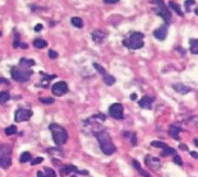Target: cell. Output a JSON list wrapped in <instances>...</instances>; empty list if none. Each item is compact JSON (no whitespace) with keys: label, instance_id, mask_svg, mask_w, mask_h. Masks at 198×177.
Returning a JSON list of instances; mask_svg holds the SVG:
<instances>
[{"label":"cell","instance_id":"24","mask_svg":"<svg viewBox=\"0 0 198 177\" xmlns=\"http://www.w3.org/2000/svg\"><path fill=\"white\" fill-rule=\"evenodd\" d=\"M169 7H170L173 10H175V12H176L178 14H179V15H183V12L180 10V7L175 2H170V3H169Z\"/></svg>","mask_w":198,"mask_h":177},{"label":"cell","instance_id":"43","mask_svg":"<svg viewBox=\"0 0 198 177\" xmlns=\"http://www.w3.org/2000/svg\"><path fill=\"white\" fill-rule=\"evenodd\" d=\"M78 172V171H77ZM78 174H82V176H88V171H79Z\"/></svg>","mask_w":198,"mask_h":177},{"label":"cell","instance_id":"42","mask_svg":"<svg viewBox=\"0 0 198 177\" xmlns=\"http://www.w3.org/2000/svg\"><path fill=\"white\" fill-rule=\"evenodd\" d=\"M104 2H105L106 4H115V3L119 2V0H104Z\"/></svg>","mask_w":198,"mask_h":177},{"label":"cell","instance_id":"7","mask_svg":"<svg viewBox=\"0 0 198 177\" xmlns=\"http://www.w3.org/2000/svg\"><path fill=\"white\" fill-rule=\"evenodd\" d=\"M51 91L54 93V96H64L68 93V84L64 82V81H60V82H56L52 87H51Z\"/></svg>","mask_w":198,"mask_h":177},{"label":"cell","instance_id":"25","mask_svg":"<svg viewBox=\"0 0 198 177\" xmlns=\"http://www.w3.org/2000/svg\"><path fill=\"white\" fill-rule=\"evenodd\" d=\"M5 135H8V136H10V135H14L15 133H17V126L15 125H10V126H8L7 129H5Z\"/></svg>","mask_w":198,"mask_h":177},{"label":"cell","instance_id":"12","mask_svg":"<svg viewBox=\"0 0 198 177\" xmlns=\"http://www.w3.org/2000/svg\"><path fill=\"white\" fill-rule=\"evenodd\" d=\"M146 161V164L148 166V167H151L153 171H156V169H158L160 168V161H158V158H152V157H147V158L145 159Z\"/></svg>","mask_w":198,"mask_h":177},{"label":"cell","instance_id":"22","mask_svg":"<svg viewBox=\"0 0 198 177\" xmlns=\"http://www.w3.org/2000/svg\"><path fill=\"white\" fill-rule=\"evenodd\" d=\"M31 159H32V157H31V153H30V152H23V153H22V155H21V158H19L21 163L30 162Z\"/></svg>","mask_w":198,"mask_h":177},{"label":"cell","instance_id":"48","mask_svg":"<svg viewBox=\"0 0 198 177\" xmlns=\"http://www.w3.org/2000/svg\"><path fill=\"white\" fill-rule=\"evenodd\" d=\"M0 34H2V32H0Z\"/></svg>","mask_w":198,"mask_h":177},{"label":"cell","instance_id":"28","mask_svg":"<svg viewBox=\"0 0 198 177\" xmlns=\"http://www.w3.org/2000/svg\"><path fill=\"white\" fill-rule=\"evenodd\" d=\"M151 145H152V147H155V148H161V149H164L165 147H168V145H166V143L158 142V140H155V142H152V143H151Z\"/></svg>","mask_w":198,"mask_h":177},{"label":"cell","instance_id":"35","mask_svg":"<svg viewBox=\"0 0 198 177\" xmlns=\"http://www.w3.org/2000/svg\"><path fill=\"white\" fill-rule=\"evenodd\" d=\"M195 4V0H185V9L187 12H189V7Z\"/></svg>","mask_w":198,"mask_h":177},{"label":"cell","instance_id":"33","mask_svg":"<svg viewBox=\"0 0 198 177\" xmlns=\"http://www.w3.org/2000/svg\"><path fill=\"white\" fill-rule=\"evenodd\" d=\"M40 101H41L42 103L50 105V103H52V102H54V98H51V97H49V98H40Z\"/></svg>","mask_w":198,"mask_h":177},{"label":"cell","instance_id":"16","mask_svg":"<svg viewBox=\"0 0 198 177\" xmlns=\"http://www.w3.org/2000/svg\"><path fill=\"white\" fill-rule=\"evenodd\" d=\"M12 164V159L10 155H2L0 157V168H9Z\"/></svg>","mask_w":198,"mask_h":177},{"label":"cell","instance_id":"18","mask_svg":"<svg viewBox=\"0 0 198 177\" xmlns=\"http://www.w3.org/2000/svg\"><path fill=\"white\" fill-rule=\"evenodd\" d=\"M33 46L36 49H44L47 46V42L42 40V38H36V40H33Z\"/></svg>","mask_w":198,"mask_h":177},{"label":"cell","instance_id":"5","mask_svg":"<svg viewBox=\"0 0 198 177\" xmlns=\"http://www.w3.org/2000/svg\"><path fill=\"white\" fill-rule=\"evenodd\" d=\"M151 3L157 7L156 10H155V13H156L157 15H160L161 18H164L165 22L169 23L170 19H171V13H170V10L166 8V4H165L164 0H151Z\"/></svg>","mask_w":198,"mask_h":177},{"label":"cell","instance_id":"13","mask_svg":"<svg viewBox=\"0 0 198 177\" xmlns=\"http://www.w3.org/2000/svg\"><path fill=\"white\" fill-rule=\"evenodd\" d=\"M173 88H174L178 93H182V94H187V93H189V92L192 91V88H190V87H187V86H184V84H182V83L174 84V86H173Z\"/></svg>","mask_w":198,"mask_h":177},{"label":"cell","instance_id":"27","mask_svg":"<svg viewBox=\"0 0 198 177\" xmlns=\"http://www.w3.org/2000/svg\"><path fill=\"white\" fill-rule=\"evenodd\" d=\"M0 154L2 155H9L10 154V148L8 147V145H2L0 144Z\"/></svg>","mask_w":198,"mask_h":177},{"label":"cell","instance_id":"2","mask_svg":"<svg viewBox=\"0 0 198 177\" xmlns=\"http://www.w3.org/2000/svg\"><path fill=\"white\" fill-rule=\"evenodd\" d=\"M50 131H51V135H52V139H54V143L56 145H63L67 143L68 140V131L59 124H50L49 126Z\"/></svg>","mask_w":198,"mask_h":177},{"label":"cell","instance_id":"1","mask_svg":"<svg viewBox=\"0 0 198 177\" xmlns=\"http://www.w3.org/2000/svg\"><path fill=\"white\" fill-rule=\"evenodd\" d=\"M95 136H96L98 144H100V148H101V150H102L104 154L111 155V154L115 153L116 148H115V145L113 144V140H111L109 133H106L105 130L95 131Z\"/></svg>","mask_w":198,"mask_h":177},{"label":"cell","instance_id":"6","mask_svg":"<svg viewBox=\"0 0 198 177\" xmlns=\"http://www.w3.org/2000/svg\"><path fill=\"white\" fill-rule=\"evenodd\" d=\"M32 111L28 110V108H18L15 115H14V120L15 122H23V121H27L32 117Z\"/></svg>","mask_w":198,"mask_h":177},{"label":"cell","instance_id":"31","mask_svg":"<svg viewBox=\"0 0 198 177\" xmlns=\"http://www.w3.org/2000/svg\"><path fill=\"white\" fill-rule=\"evenodd\" d=\"M13 46H14V47L21 46V42H19V34H18V32H14V41H13Z\"/></svg>","mask_w":198,"mask_h":177},{"label":"cell","instance_id":"11","mask_svg":"<svg viewBox=\"0 0 198 177\" xmlns=\"http://www.w3.org/2000/svg\"><path fill=\"white\" fill-rule=\"evenodd\" d=\"M152 102H153V98L146 96V97H142V98H141L140 102H138V105H140V107H142V108L151 110V107H152Z\"/></svg>","mask_w":198,"mask_h":177},{"label":"cell","instance_id":"17","mask_svg":"<svg viewBox=\"0 0 198 177\" xmlns=\"http://www.w3.org/2000/svg\"><path fill=\"white\" fill-rule=\"evenodd\" d=\"M182 131V129L179 126H176V125H171L170 126V130H169V134L174 138V139H178L179 140V133Z\"/></svg>","mask_w":198,"mask_h":177},{"label":"cell","instance_id":"21","mask_svg":"<svg viewBox=\"0 0 198 177\" xmlns=\"http://www.w3.org/2000/svg\"><path fill=\"white\" fill-rule=\"evenodd\" d=\"M189 44H190V52L192 54H198V41L197 40H194V38H192V40L189 41Z\"/></svg>","mask_w":198,"mask_h":177},{"label":"cell","instance_id":"3","mask_svg":"<svg viewBox=\"0 0 198 177\" xmlns=\"http://www.w3.org/2000/svg\"><path fill=\"white\" fill-rule=\"evenodd\" d=\"M145 34L142 32H133L127 40H124V46H127L129 50H138V49H142L145 42Z\"/></svg>","mask_w":198,"mask_h":177},{"label":"cell","instance_id":"9","mask_svg":"<svg viewBox=\"0 0 198 177\" xmlns=\"http://www.w3.org/2000/svg\"><path fill=\"white\" fill-rule=\"evenodd\" d=\"M105 37H106V32H104L102 29H96L92 32V40L96 44H101Z\"/></svg>","mask_w":198,"mask_h":177},{"label":"cell","instance_id":"15","mask_svg":"<svg viewBox=\"0 0 198 177\" xmlns=\"http://www.w3.org/2000/svg\"><path fill=\"white\" fill-rule=\"evenodd\" d=\"M36 63L35 60H32V59H25L22 57L21 60H19V68H23V69H28L31 66H33Z\"/></svg>","mask_w":198,"mask_h":177},{"label":"cell","instance_id":"38","mask_svg":"<svg viewBox=\"0 0 198 177\" xmlns=\"http://www.w3.org/2000/svg\"><path fill=\"white\" fill-rule=\"evenodd\" d=\"M130 140H132V145H137V136H135V134H130Z\"/></svg>","mask_w":198,"mask_h":177},{"label":"cell","instance_id":"46","mask_svg":"<svg viewBox=\"0 0 198 177\" xmlns=\"http://www.w3.org/2000/svg\"><path fill=\"white\" fill-rule=\"evenodd\" d=\"M3 83H8V81L4 79V78H0V84H3Z\"/></svg>","mask_w":198,"mask_h":177},{"label":"cell","instance_id":"40","mask_svg":"<svg viewBox=\"0 0 198 177\" xmlns=\"http://www.w3.org/2000/svg\"><path fill=\"white\" fill-rule=\"evenodd\" d=\"M37 177H49V176H47L44 171H38V172H37Z\"/></svg>","mask_w":198,"mask_h":177},{"label":"cell","instance_id":"44","mask_svg":"<svg viewBox=\"0 0 198 177\" xmlns=\"http://www.w3.org/2000/svg\"><path fill=\"white\" fill-rule=\"evenodd\" d=\"M130 100H132V101H135V100H137V94H135V93H132V94H130Z\"/></svg>","mask_w":198,"mask_h":177},{"label":"cell","instance_id":"4","mask_svg":"<svg viewBox=\"0 0 198 177\" xmlns=\"http://www.w3.org/2000/svg\"><path fill=\"white\" fill-rule=\"evenodd\" d=\"M10 71H12V78L15 82H19V83L28 82L32 75V71L30 69H23V68H18V66L12 68Z\"/></svg>","mask_w":198,"mask_h":177},{"label":"cell","instance_id":"23","mask_svg":"<svg viewBox=\"0 0 198 177\" xmlns=\"http://www.w3.org/2000/svg\"><path fill=\"white\" fill-rule=\"evenodd\" d=\"M104 83L106 86H113L115 83V78L113 75H109V74H105L104 75Z\"/></svg>","mask_w":198,"mask_h":177},{"label":"cell","instance_id":"10","mask_svg":"<svg viewBox=\"0 0 198 177\" xmlns=\"http://www.w3.org/2000/svg\"><path fill=\"white\" fill-rule=\"evenodd\" d=\"M153 36L157 38V40H160V41L165 40L166 36H168V28H166V26H161V27H158V28L153 32Z\"/></svg>","mask_w":198,"mask_h":177},{"label":"cell","instance_id":"26","mask_svg":"<svg viewBox=\"0 0 198 177\" xmlns=\"http://www.w3.org/2000/svg\"><path fill=\"white\" fill-rule=\"evenodd\" d=\"M176 152L173 149V148H169V147H165L164 149H162V153H161V155L162 157H166V155H173V154H175Z\"/></svg>","mask_w":198,"mask_h":177},{"label":"cell","instance_id":"36","mask_svg":"<svg viewBox=\"0 0 198 177\" xmlns=\"http://www.w3.org/2000/svg\"><path fill=\"white\" fill-rule=\"evenodd\" d=\"M40 74H41L42 76H45V79H46V81H52V79H55V78H56V75H55V74H54V75H46L44 71H41Z\"/></svg>","mask_w":198,"mask_h":177},{"label":"cell","instance_id":"37","mask_svg":"<svg viewBox=\"0 0 198 177\" xmlns=\"http://www.w3.org/2000/svg\"><path fill=\"white\" fill-rule=\"evenodd\" d=\"M49 57H50V59H56V57H58V52L54 51V50H50V51H49Z\"/></svg>","mask_w":198,"mask_h":177},{"label":"cell","instance_id":"14","mask_svg":"<svg viewBox=\"0 0 198 177\" xmlns=\"http://www.w3.org/2000/svg\"><path fill=\"white\" fill-rule=\"evenodd\" d=\"M77 171H78V169H77V167H75V166L67 164V166L62 167V169H60V174H62V176H68V174L74 173V172H77Z\"/></svg>","mask_w":198,"mask_h":177},{"label":"cell","instance_id":"41","mask_svg":"<svg viewBox=\"0 0 198 177\" xmlns=\"http://www.w3.org/2000/svg\"><path fill=\"white\" fill-rule=\"evenodd\" d=\"M41 29H42V24H36V26H35V31H36V32H40Z\"/></svg>","mask_w":198,"mask_h":177},{"label":"cell","instance_id":"30","mask_svg":"<svg viewBox=\"0 0 198 177\" xmlns=\"http://www.w3.org/2000/svg\"><path fill=\"white\" fill-rule=\"evenodd\" d=\"M42 162H44V158H42V157H36V158L31 159V164H32V166L40 164V163H42Z\"/></svg>","mask_w":198,"mask_h":177},{"label":"cell","instance_id":"45","mask_svg":"<svg viewBox=\"0 0 198 177\" xmlns=\"http://www.w3.org/2000/svg\"><path fill=\"white\" fill-rule=\"evenodd\" d=\"M190 155L193 157V158H198V154H197V152H190Z\"/></svg>","mask_w":198,"mask_h":177},{"label":"cell","instance_id":"8","mask_svg":"<svg viewBox=\"0 0 198 177\" xmlns=\"http://www.w3.org/2000/svg\"><path fill=\"white\" fill-rule=\"evenodd\" d=\"M123 105L122 103H113L110 107H109V113L111 117H114V119H118L120 120L123 119Z\"/></svg>","mask_w":198,"mask_h":177},{"label":"cell","instance_id":"34","mask_svg":"<svg viewBox=\"0 0 198 177\" xmlns=\"http://www.w3.org/2000/svg\"><path fill=\"white\" fill-rule=\"evenodd\" d=\"M174 162L178 164V166H183V161H182V158H180V157L179 155H174Z\"/></svg>","mask_w":198,"mask_h":177},{"label":"cell","instance_id":"47","mask_svg":"<svg viewBox=\"0 0 198 177\" xmlns=\"http://www.w3.org/2000/svg\"><path fill=\"white\" fill-rule=\"evenodd\" d=\"M180 149H183V150H187V149H188V147H187V145H184V144H180Z\"/></svg>","mask_w":198,"mask_h":177},{"label":"cell","instance_id":"19","mask_svg":"<svg viewBox=\"0 0 198 177\" xmlns=\"http://www.w3.org/2000/svg\"><path fill=\"white\" fill-rule=\"evenodd\" d=\"M10 100V94H9V92H7V91H3V92H0V103H5V102H8Z\"/></svg>","mask_w":198,"mask_h":177},{"label":"cell","instance_id":"20","mask_svg":"<svg viewBox=\"0 0 198 177\" xmlns=\"http://www.w3.org/2000/svg\"><path fill=\"white\" fill-rule=\"evenodd\" d=\"M72 24L77 28H82L83 27V21H82V18H79V17H73L72 18Z\"/></svg>","mask_w":198,"mask_h":177},{"label":"cell","instance_id":"39","mask_svg":"<svg viewBox=\"0 0 198 177\" xmlns=\"http://www.w3.org/2000/svg\"><path fill=\"white\" fill-rule=\"evenodd\" d=\"M132 163H133V167H134L135 169H138V171L141 169V166H140V162H138V161H133Z\"/></svg>","mask_w":198,"mask_h":177},{"label":"cell","instance_id":"29","mask_svg":"<svg viewBox=\"0 0 198 177\" xmlns=\"http://www.w3.org/2000/svg\"><path fill=\"white\" fill-rule=\"evenodd\" d=\"M93 68L100 73V74H102V75H105L106 74V70H105V68H102L100 64H97V63H93Z\"/></svg>","mask_w":198,"mask_h":177},{"label":"cell","instance_id":"32","mask_svg":"<svg viewBox=\"0 0 198 177\" xmlns=\"http://www.w3.org/2000/svg\"><path fill=\"white\" fill-rule=\"evenodd\" d=\"M44 172H45L49 177H56L55 171H54V169H51V168H44Z\"/></svg>","mask_w":198,"mask_h":177}]
</instances>
